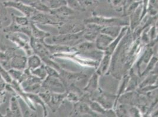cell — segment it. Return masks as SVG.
Returning a JSON list of instances; mask_svg holds the SVG:
<instances>
[{"label": "cell", "mask_w": 158, "mask_h": 117, "mask_svg": "<svg viewBox=\"0 0 158 117\" xmlns=\"http://www.w3.org/2000/svg\"><path fill=\"white\" fill-rule=\"evenodd\" d=\"M7 39L10 40L19 47L23 49L27 55L30 56L34 53L30 45V39L26 34L23 33L15 32L8 33Z\"/></svg>", "instance_id": "cell-1"}, {"label": "cell", "mask_w": 158, "mask_h": 117, "mask_svg": "<svg viewBox=\"0 0 158 117\" xmlns=\"http://www.w3.org/2000/svg\"><path fill=\"white\" fill-rule=\"evenodd\" d=\"M86 21V22L87 24H94L102 26L109 25L123 26L125 25H127L126 22H123V20L118 18H107L103 17H95Z\"/></svg>", "instance_id": "cell-2"}, {"label": "cell", "mask_w": 158, "mask_h": 117, "mask_svg": "<svg viewBox=\"0 0 158 117\" xmlns=\"http://www.w3.org/2000/svg\"><path fill=\"white\" fill-rule=\"evenodd\" d=\"M3 5L5 7H11L18 9L28 18H30L37 11L33 7L28 6L19 1L12 0L7 1L3 2Z\"/></svg>", "instance_id": "cell-3"}, {"label": "cell", "mask_w": 158, "mask_h": 117, "mask_svg": "<svg viewBox=\"0 0 158 117\" xmlns=\"http://www.w3.org/2000/svg\"><path fill=\"white\" fill-rule=\"evenodd\" d=\"M59 77H55L48 76L42 82V86L48 90L56 92L57 93L63 92L64 88L63 83L60 81Z\"/></svg>", "instance_id": "cell-4"}, {"label": "cell", "mask_w": 158, "mask_h": 117, "mask_svg": "<svg viewBox=\"0 0 158 117\" xmlns=\"http://www.w3.org/2000/svg\"><path fill=\"white\" fill-rule=\"evenodd\" d=\"M85 31V30L83 29L79 32L74 33H62L59 36L53 37V42L56 43H58L59 45L68 43L70 42L80 39L82 36H83Z\"/></svg>", "instance_id": "cell-5"}, {"label": "cell", "mask_w": 158, "mask_h": 117, "mask_svg": "<svg viewBox=\"0 0 158 117\" xmlns=\"http://www.w3.org/2000/svg\"><path fill=\"white\" fill-rule=\"evenodd\" d=\"M10 68L24 70L27 68V58L25 56L15 55L10 61Z\"/></svg>", "instance_id": "cell-6"}, {"label": "cell", "mask_w": 158, "mask_h": 117, "mask_svg": "<svg viewBox=\"0 0 158 117\" xmlns=\"http://www.w3.org/2000/svg\"><path fill=\"white\" fill-rule=\"evenodd\" d=\"M114 38L112 37L100 33L99 34L95 40V45L96 48L100 51H105L108 47V46L114 40Z\"/></svg>", "instance_id": "cell-7"}, {"label": "cell", "mask_w": 158, "mask_h": 117, "mask_svg": "<svg viewBox=\"0 0 158 117\" xmlns=\"http://www.w3.org/2000/svg\"><path fill=\"white\" fill-rule=\"evenodd\" d=\"M15 49H7L6 51H0V63L7 70L10 69V61L15 55Z\"/></svg>", "instance_id": "cell-8"}, {"label": "cell", "mask_w": 158, "mask_h": 117, "mask_svg": "<svg viewBox=\"0 0 158 117\" xmlns=\"http://www.w3.org/2000/svg\"><path fill=\"white\" fill-rule=\"evenodd\" d=\"M30 25L31 29V37L39 40H44L46 38L50 36V34L49 33L44 32V31H42L35 24V22L33 21H30Z\"/></svg>", "instance_id": "cell-9"}, {"label": "cell", "mask_w": 158, "mask_h": 117, "mask_svg": "<svg viewBox=\"0 0 158 117\" xmlns=\"http://www.w3.org/2000/svg\"><path fill=\"white\" fill-rule=\"evenodd\" d=\"M122 29L121 26L118 25H109L103 27L100 32L102 33L106 34L113 38H116Z\"/></svg>", "instance_id": "cell-10"}, {"label": "cell", "mask_w": 158, "mask_h": 117, "mask_svg": "<svg viewBox=\"0 0 158 117\" xmlns=\"http://www.w3.org/2000/svg\"><path fill=\"white\" fill-rule=\"evenodd\" d=\"M111 59V55L106 53L100 60V63L98 69L97 73L98 74H104L109 70Z\"/></svg>", "instance_id": "cell-11"}, {"label": "cell", "mask_w": 158, "mask_h": 117, "mask_svg": "<svg viewBox=\"0 0 158 117\" xmlns=\"http://www.w3.org/2000/svg\"><path fill=\"white\" fill-rule=\"evenodd\" d=\"M9 108L11 111L13 117H23L18 97H15V96H14L11 98L10 107Z\"/></svg>", "instance_id": "cell-12"}, {"label": "cell", "mask_w": 158, "mask_h": 117, "mask_svg": "<svg viewBox=\"0 0 158 117\" xmlns=\"http://www.w3.org/2000/svg\"><path fill=\"white\" fill-rule=\"evenodd\" d=\"M42 65V60L36 54H32L27 58V68L31 70Z\"/></svg>", "instance_id": "cell-13"}, {"label": "cell", "mask_w": 158, "mask_h": 117, "mask_svg": "<svg viewBox=\"0 0 158 117\" xmlns=\"http://www.w3.org/2000/svg\"><path fill=\"white\" fill-rule=\"evenodd\" d=\"M114 100V97L113 96L103 94L99 97L98 101L103 108H105L106 110H107L113 106Z\"/></svg>", "instance_id": "cell-14"}, {"label": "cell", "mask_w": 158, "mask_h": 117, "mask_svg": "<svg viewBox=\"0 0 158 117\" xmlns=\"http://www.w3.org/2000/svg\"><path fill=\"white\" fill-rule=\"evenodd\" d=\"M126 29H127L126 27L123 28L122 29H121L120 32L119 33L118 36L116 38V39L115 40L114 39L112 41V43L108 46V47L106 49V50L105 51L106 53H107V54H109V55H112L113 52H114V50L116 48V46H117V44L118 43V42L120 41V39L122 38L123 36L125 35Z\"/></svg>", "instance_id": "cell-15"}, {"label": "cell", "mask_w": 158, "mask_h": 117, "mask_svg": "<svg viewBox=\"0 0 158 117\" xmlns=\"http://www.w3.org/2000/svg\"><path fill=\"white\" fill-rule=\"evenodd\" d=\"M98 80L99 74L97 73H94L89 80L88 84L85 90L88 92H93L95 91L98 86Z\"/></svg>", "instance_id": "cell-16"}, {"label": "cell", "mask_w": 158, "mask_h": 117, "mask_svg": "<svg viewBox=\"0 0 158 117\" xmlns=\"http://www.w3.org/2000/svg\"><path fill=\"white\" fill-rule=\"evenodd\" d=\"M30 73L31 74L40 78L41 80H44L47 77V73L44 65H42L39 67L31 70Z\"/></svg>", "instance_id": "cell-17"}, {"label": "cell", "mask_w": 158, "mask_h": 117, "mask_svg": "<svg viewBox=\"0 0 158 117\" xmlns=\"http://www.w3.org/2000/svg\"><path fill=\"white\" fill-rule=\"evenodd\" d=\"M79 51L84 53H89V52H92L94 51L96 48V46L95 43H94L93 42H85L80 44L77 46Z\"/></svg>", "instance_id": "cell-18"}, {"label": "cell", "mask_w": 158, "mask_h": 117, "mask_svg": "<svg viewBox=\"0 0 158 117\" xmlns=\"http://www.w3.org/2000/svg\"><path fill=\"white\" fill-rule=\"evenodd\" d=\"M11 18H13L15 22L20 26H26L29 25L30 22V20H29V18L26 16L19 17V16L15 15L14 13H12Z\"/></svg>", "instance_id": "cell-19"}, {"label": "cell", "mask_w": 158, "mask_h": 117, "mask_svg": "<svg viewBox=\"0 0 158 117\" xmlns=\"http://www.w3.org/2000/svg\"><path fill=\"white\" fill-rule=\"evenodd\" d=\"M90 107L92 109L93 111H95L96 112L100 113L102 114H105L106 110L105 108H103L101 104L98 102L96 101H92L90 103Z\"/></svg>", "instance_id": "cell-20"}, {"label": "cell", "mask_w": 158, "mask_h": 117, "mask_svg": "<svg viewBox=\"0 0 158 117\" xmlns=\"http://www.w3.org/2000/svg\"><path fill=\"white\" fill-rule=\"evenodd\" d=\"M0 75L1 76L2 78H3V80L6 83H8V84L11 83L13 79L10 76L8 70H7L1 63H0Z\"/></svg>", "instance_id": "cell-21"}, {"label": "cell", "mask_w": 158, "mask_h": 117, "mask_svg": "<svg viewBox=\"0 0 158 117\" xmlns=\"http://www.w3.org/2000/svg\"><path fill=\"white\" fill-rule=\"evenodd\" d=\"M78 111L80 113H83V114L85 113V114H89L91 115L94 114L93 113V111L90 108V107L85 103H82L79 105Z\"/></svg>", "instance_id": "cell-22"}, {"label": "cell", "mask_w": 158, "mask_h": 117, "mask_svg": "<svg viewBox=\"0 0 158 117\" xmlns=\"http://www.w3.org/2000/svg\"><path fill=\"white\" fill-rule=\"evenodd\" d=\"M140 20V17L138 13H134L131 17V27L132 29H134L136 26H138Z\"/></svg>", "instance_id": "cell-23"}, {"label": "cell", "mask_w": 158, "mask_h": 117, "mask_svg": "<svg viewBox=\"0 0 158 117\" xmlns=\"http://www.w3.org/2000/svg\"><path fill=\"white\" fill-rule=\"evenodd\" d=\"M157 78V76H149L146 79H145L144 81L140 85V88H143L145 87L146 86H148L149 85H151L156 80Z\"/></svg>", "instance_id": "cell-24"}, {"label": "cell", "mask_w": 158, "mask_h": 117, "mask_svg": "<svg viewBox=\"0 0 158 117\" xmlns=\"http://www.w3.org/2000/svg\"><path fill=\"white\" fill-rule=\"evenodd\" d=\"M133 98V93L129 92L122 96L120 98V102L123 104H129L132 101Z\"/></svg>", "instance_id": "cell-25"}, {"label": "cell", "mask_w": 158, "mask_h": 117, "mask_svg": "<svg viewBox=\"0 0 158 117\" xmlns=\"http://www.w3.org/2000/svg\"><path fill=\"white\" fill-rule=\"evenodd\" d=\"M44 67H45V69H46L48 76H52V77H59V78L60 77L58 73L56 72V70L55 69H53V67H51V66L48 65L44 66Z\"/></svg>", "instance_id": "cell-26"}, {"label": "cell", "mask_w": 158, "mask_h": 117, "mask_svg": "<svg viewBox=\"0 0 158 117\" xmlns=\"http://www.w3.org/2000/svg\"><path fill=\"white\" fill-rule=\"evenodd\" d=\"M152 58V59L151 60V62H149V65L147 67V69H146V70H145L144 73H143V75L146 74L147 73H148L149 71H151L152 69H153V68L154 67V66L155 65V63H156L157 62V61H158V59L156 58Z\"/></svg>", "instance_id": "cell-27"}, {"label": "cell", "mask_w": 158, "mask_h": 117, "mask_svg": "<svg viewBox=\"0 0 158 117\" xmlns=\"http://www.w3.org/2000/svg\"><path fill=\"white\" fill-rule=\"evenodd\" d=\"M66 97L69 98V100L73 101H77L78 99H79L78 96L76 94H75L74 93H72V92L69 93V94H67Z\"/></svg>", "instance_id": "cell-28"}, {"label": "cell", "mask_w": 158, "mask_h": 117, "mask_svg": "<svg viewBox=\"0 0 158 117\" xmlns=\"http://www.w3.org/2000/svg\"><path fill=\"white\" fill-rule=\"evenodd\" d=\"M4 81V80H3V78H2V77H1V76L0 75V83H1V81ZM5 82V81H4Z\"/></svg>", "instance_id": "cell-29"}, {"label": "cell", "mask_w": 158, "mask_h": 117, "mask_svg": "<svg viewBox=\"0 0 158 117\" xmlns=\"http://www.w3.org/2000/svg\"><path fill=\"white\" fill-rule=\"evenodd\" d=\"M2 8H1V7L0 6V17H1V14H2Z\"/></svg>", "instance_id": "cell-30"}, {"label": "cell", "mask_w": 158, "mask_h": 117, "mask_svg": "<svg viewBox=\"0 0 158 117\" xmlns=\"http://www.w3.org/2000/svg\"><path fill=\"white\" fill-rule=\"evenodd\" d=\"M1 25H2V21H1V19L0 18V29L1 28Z\"/></svg>", "instance_id": "cell-31"}, {"label": "cell", "mask_w": 158, "mask_h": 117, "mask_svg": "<svg viewBox=\"0 0 158 117\" xmlns=\"http://www.w3.org/2000/svg\"><path fill=\"white\" fill-rule=\"evenodd\" d=\"M7 1H10V0H7Z\"/></svg>", "instance_id": "cell-32"}]
</instances>
